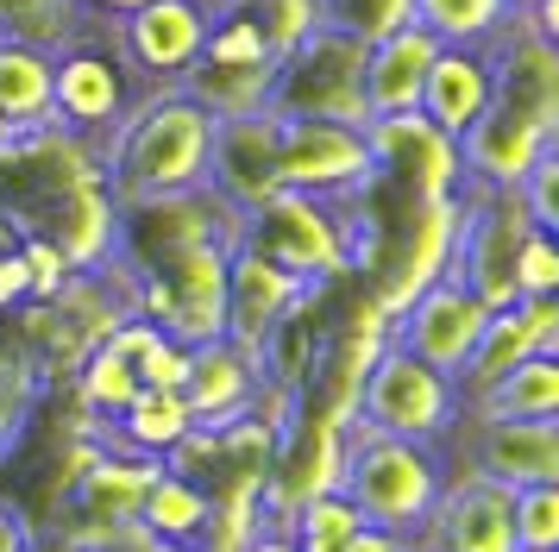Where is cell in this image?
I'll list each match as a JSON object with an SVG mask.
<instances>
[{
    "instance_id": "cell-20",
    "label": "cell",
    "mask_w": 559,
    "mask_h": 552,
    "mask_svg": "<svg viewBox=\"0 0 559 552\" xmlns=\"http://www.w3.org/2000/svg\"><path fill=\"white\" fill-rule=\"evenodd\" d=\"M490 107V50L484 45H440L428 63V82H421V100L415 113L428 125H440L447 139H465L478 113Z\"/></svg>"
},
{
    "instance_id": "cell-35",
    "label": "cell",
    "mask_w": 559,
    "mask_h": 552,
    "mask_svg": "<svg viewBox=\"0 0 559 552\" xmlns=\"http://www.w3.org/2000/svg\"><path fill=\"white\" fill-rule=\"evenodd\" d=\"M239 7L258 20L264 45L277 50V57H283L289 45H302L308 32L321 25V7H314V0H239Z\"/></svg>"
},
{
    "instance_id": "cell-23",
    "label": "cell",
    "mask_w": 559,
    "mask_h": 552,
    "mask_svg": "<svg viewBox=\"0 0 559 552\" xmlns=\"http://www.w3.org/2000/svg\"><path fill=\"white\" fill-rule=\"evenodd\" d=\"M189 427H195V415H189L182 389H139V396H132L114 421L95 427V440H102L107 452H132V458H152V465H164V452L177 446Z\"/></svg>"
},
{
    "instance_id": "cell-12",
    "label": "cell",
    "mask_w": 559,
    "mask_h": 552,
    "mask_svg": "<svg viewBox=\"0 0 559 552\" xmlns=\"http://www.w3.org/2000/svg\"><path fill=\"white\" fill-rule=\"evenodd\" d=\"M484 321H490V308L472 289H459L453 276H440V283H428L421 296L408 301L403 314H390V346H403L408 358L459 376V364L478 346Z\"/></svg>"
},
{
    "instance_id": "cell-27",
    "label": "cell",
    "mask_w": 559,
    "mask_h": 552,
    "mask_svg": "<svg viewBox=\"0 0 559 552\" xmlns=\"http://www.w3.org/2000/svg\"><path fill=\"white\" fill-rule=\"evenodd\" d=\"M465 421H559V358H522L465 408Z\"/></svg>"
},
{
    "instance_id": "cell-39",
    "label": "cell",
    "mask_w": 559,
    "mask_h": 552,
    "mask_svg": "<svg viewBox=\"0 0 559 552\" xmlns=\"http://www.w3.org/2000/svg\"><path fill=\"white\" fill-rule=\"evenodd\" d=\"M82 547L88 552H195V547H170V540H157V533H145L139 521H114V527H102V533H88Z\"/></svg>"
},
{
    "instance_id": "cell-42",
    "label": "cell",
    "mask_w": 559,
    "mask_h": 552,
    "mask_svg": "<svg viewBox=\"0 0 559 552\" xmlns=\"http://www.w3.org/2000/svg\"><path fill=\"white\" fill-rule=\"evenodd\" d=\"M20 552H88V547H82V540H70L63 527H32Z\"/></svg>"
},
{
    "instance_id": "cell-6",
    "label": "cell",
    "mask_w": 559,
    "mask_h": 552,
    "mask_svg": "<svg viewBox=\"0 0 559 552\" xmlns=\"http://www.w3.org/2000/svg\"><path fill=\"white\" fill-rule=\"evenodd\" d=\"M271 113L277 120L371 125V113H365V45L340 25H314L302 45H289L277 57Z\"/></svg>"
},
{
    "instance_id": "cell-25",
    "label": "cell",
    "mask_w": 559,
    "mask_h": 552,
    "mask_svg": "<svg viewBox=\"0 0 559 552\" xmlns=\"http://www.w3.org/2000/svg\"><path fill=\"white\" fill-rule=\"evenodd\" d=\"M534 321H528V308L515 301V308H497L490 321H484V333H478V346H472V358L459 364V376H453V389H459V401L472 408V401L490 389V383H503L522 358H534ZM547 358V351H540Z\"/></svg>"
},
{
    "instance_id": "cell-22",
    "label": "cell",
    "mask_w": 559,
    "mask_h": 552,
    "mask_svg": "<svg viewBox=\"0 0 559 552\" xmlns=\"http://www.w3.org/2000/svg\"><path fill=\"white\" fill-rule=\"evenodd\" d=\"M433 50L440 45H433L415 20L396 25L378 45H365V113H371V120H383V113H415Z\"/></svg>"
},
{
    "instance_id": "cell-37",
    "label": "cell",
    "mask_w": 559,
    "mask_h": 552,
    "mask_svg": "<svg viewBox=\"0 0 559 552\" xmlns=\"http://www.w3.org/2000/svg\"><path fill=\"white\" fill-rule=\"evenodd\" d=\"M132 371H139V389H182V376H189V346H177L170 333H152L139 358H132Z\"/></svg>"
},
{
    "instance_id": "cell-28",
    "label": "cell",
    "mask_w": 559,
    "mask_h": 552,
    "mask_svg": "<svg viewBox=\"0 0 559 552\" xmlns=\"http://www.w3.org/2000/svg\"><path fill=\"white\" fill-rule=\"evenodd\" d=\"M139 527H145V533H157V540H170V547H202L207 490L157 465L152 490H145V502H139Z\"/></svg>"
},
{
    "instance_id": "cell-47",
    "label": "cell",
    "mask_w": 559,
    "mask_h": 552,
    "mask_svg": "<svg viewBox=\"0 0 559 552\" xmlns=\"http://www.w3.org/2000/svg\"><path fill=\"white\" fill-rule=\"evenodd\" d=\"M408 552H421V547H408Z\"/></svg>"
},
{
    "instance_id": "cell-2",
    "label": "cell",
    "mask_w": 559,
    "mask_h": 552,
    "mask_svg": "<svg viewBox=\"0 0 559 552\" xmlns=\"http://www.w3.org/2000/svg\"><path fill=\"white\" fill-rule=\"evenodd\" d=\"M447 471H453L447 446L390 440V433H371V427L346 421V433H340V483L333 490L365 515V527L415 540L428 527L440 490H447Z\"/></svg>"
},
{
    "instance_id": "cell-1",
    "label": "cell",
    "mask_w": 559,
    "mask_h": 552,
    "mask_svg": "<svg viewBox=\"0 0 559 552\" xmlns=\"http://www.w3.org/2000/svg\"><path fill=\"white\" fill-rule=\"evenodd\" d=\"M207 139H214V120L182 88H145L127 107V120L95 145L102 189L114 195V207L207 189Z\"/></svg>"
},
{
    "instance_id": "cell-4",
    "label": "cell",
    "mask_w": 559,
    "mask_h": 552,
    "mask_svg": "<svg viewBox=\"0 0 559 552\" xmlns=\"http://www.w3.org/2000/svg\"><path fill=\"white\" fill-rule=\"evenodd\" d=\"M459 207H453V251H447V276L459 289L497 314V308H515V257H522V239L534 232V214L522 189H478V182H459ZM547 232V226H540Z\"/></svg>"
},
{
    "instance_id": "cell-31",
    "label": "cell",
    "mask_w": 559,
    "mask_h": 552,
    "mask_svg": "<svg viewBox=\"0 0 559 552\" xmlns=\"http://www.w3.org/2000/svg\"><path fill=\"white\" fill-rule=\"evenodd\" d=\"M283 527H289L296 552H346V540L365 527V515H358L340 490H314L302 508H289V521Z\"/></svg>"
},
{
    "instance_id": "cell-34",
    "label": "cell",
    "mask_w": 559,
    "mask_h": 552,
    "mask_svg": "<svg viewBox=\"0 0 559 552\" xmlns=\"http://www.w3.org/2000/svg\"><path fill=\"white\" fill-rule=\"evenodd\" d=\"M314 7H321V25L353 32L358 45H378L396 25H408V7L415 0H314Z\"/></svg>"
},
{
    "instance_id": "cell-10",
    "label": "cell",
    "mask_w": 559,
    "mask_h": 552,
    "mask_svg": "<svg viewBox=\"0 0 559 552\" xmlns=\"http://www.w3.org/2000/svg\"><path fill=\"white\" fill-rule=\"evenodd\" d=\"M277 176L283 189L314 201H358L371 189L365 125L340 120H277Z\"/></svg>"
},
{
    "instance_id": "cell-9",
    "label": "cell",
    "mask_w": 559,
    "mask_h": 552,
    "mask_svg": "<svg viewBox=\"0 0 559 552\" xmlns=\"http://www.w3.org/2000/svg\"><path fill=\"white\" fill-rule=\"evenodd\" d=\"M207 20H214L207 0H145L127 20L107 25V45L139 88H177L182 70L207 45Z\"/></svg>"
},
{
    "instance_id": "cell-33",
    "label": "cell",
    "mask_w": 559,
    "mask_h": 552,
    "mask_svg": "<svg viewBox=\"0 0 559 552\" xmlns=\"http://www.w3.org/2000/svg\"><path fill=\"white\" fill-rule=\"evenodd\" d=\"M76 32V13L63 0H0V38H26V45L57 50Z\"/></svg>"
},
{
    "instance_id": "cell-38",
    "label": "cell",
    "mask_w": 559,
    "mask_h": 552,
    "mask_svg": "<svg viewBox=\"0 0 559 552\" xmlns=\"http://www.w3.org/2000/svg\"><path fill=\"white\" fill-rule=\"evenodd\" d=\"M522 201H528L534 226H547V232H559V145L534 164L528 176H522Z\"/></svg>"
},
{
    "instance_id": "cell-13",
    "label": "cell",
    "mask_w": 559,
    "mask_h": 552,
    "mask_svg": "<svg viewBox=\"0 0 559 552\" xmlns=\"http://www.w3.org/2000/svg\"><path fill=\"white\" fill-rule=\"evenodd\" d=\"M421 552H515V527H509V490L465 471H447V490L433 502L428 527L408 540Z\"/></svg>"
},
{
    "instance_id": "cell-11",
    "label": "cell",
    "mask_w": 559,
    "mask_h": 552,
    "mask_svg": "<svg viewBox=\"0 0 559 552\" xmlns=\"http://www.w3.org/2000/svg\"><path fill=\"white\" fill-rule=\"evenodd\" d=\"M371 182H396L408 201H453L459 195V145L421 113H383L365 125Z\"/></svg>"
},
{
    "instance_id": "cell-44",
    "label": "cell",
    "mask_w": 559,
    "mask_h": 552,
    "mask_svg": "<svg viewBox=\"0 0 559 552\" xmlns=\"http://www.w3.org/2000/svg\"><path fill=\"white\" fill-rule=\"evenodd\" d=\"M26 533H32V527L20 521L7 502H0V552H20V547H26Z\"/></svg>"
},
{
    "instance_id": "cell-32",
    "label": "cell",
    "mask_w": 559,
    "mask_h": 552,
    "mask_svg": "<svg viewBox=\"0 0 559 552\" xmlns=\"http://www.w3.org/2000/svg\"><path fill=\"white\" fill-rule=\"evenodd\" d=\"M509 527H515V552H559V483L509 490Z\"/></svg>"
},
{
    "instance_id": "cell-15",
    "label": "cell",
    "mask_w": 559,
    "mask_h": 552,
    "mask_svg": "<svg viewBox=\"0 0 559 552\" xmlns=\"http://www.w3.org/2000/svg\"><path fill=\"white\" fill-rule=\"evenodd\" d=\"M207 189L252 214L258 201H271L283 189L277 176V113H239V120H214L207 139Z\"/></svg>"
},
{
    "instance_id": "cell-19",
    "label": "cell",
    "mask_w": 559,
    "mask_h": 552,
    "mask_svg": "<svg viewBox=\"0 0 559 552\" xmlns=\"http://www.w3.org/2000/svg\"><path fill=\"white\" fill-rule=\"evenodd\" d=\"M258 358L239 351L233 339H207V346H189V376H182V401L195 427H233L252 415L258 401Z\"/></svg>"
},
{
    "instance_id": "cell-24",
    "label": "cell",
    "mask_w": 559,
    "mask_h": 552,
    "mask_svg": "<svg viewBox=\"0 0 559 552\" xmlns=\"http://www.w3.org/2000/svg\"><path fill=\"white\" fill-rule=\"evenodd\" d=\"M271 75H277V63H214V57H195L177 88L202 107L207 120H239V113H271Z\"/></svg>"
},
{
    "instance_id": "cell-18",
    "label": "cell",
    "mask_w": 559,
    "mask_h": 552,
    "mask_svg": "<svg viewBox=\"0 0 559 552\" xmlns=\"http://www.w3.org/2000/svg\"><path fill=\"white\" fill-rule=\"evenodd\" d=\"M157 465L152 458H132V452H102L88 471L70 483V515H63V533L70 540H88V533H102L114 521H139V502L152 490Z\"/></svg>"
},
{
    "instance_id": "cell-46",
    "label": "cell",
    "mask_w": 559,
    "mask_h": 552,
    "mask_svg": "<svg viewBox=\"0 0 559 552\" xmlns=\"http://www.w3.org/2000/svg\"><path fill=\"white\" fill-rule=\"evenodd\" d=\"M7 139H13V132H7V125H0V145H7Z\"/></svg>"
},
{
    "instance_id": "cell-16",
    "label": "cell",
    "mask_w": 559,
    "mask_h": 552,
    "mask_svg": "<svg viewBox=\"0 0 559 552\" xmlns=\"http://www.w3.org/2000/svg\"><path fill=\"white\" fill-rule=\"evenodd\" d=\"M308 289H321V283H296L289 271L264 264L258 251L233 245V257H227V339L258 358L264 333H271V326H277Z\"/></svg>"
},
{
    "instance_id": "cell-17",
    "label": "cell",
    "mask_w": 559,
    "mask_h": 552,
    "mask_svg": "<svg viewBox=\"0 0 559 552\" xmlns=\"http://www.w3.org/2000/svg\"><path fill=\"white\" fill-rule=\"evenodd\" d=\"M472 427V471L528 490V483H559V421H459Z\"/></svg>"
},
{
    "instance_id": "cell-43",
    "label": "cell",
    "mask_w": 559,
    "mask_h": 552,
    "mask_svg": "<svg viewBox=\"0 0 559 552\" xmlns=\"http://www.w3.org/2000/svg\"><path fill=\"white\" fill-rule=\"evenodd\" d=\"M246 552H296V540H289V527H283V521H271V515H264V527L246 540Z\"/></svg>"
},
{
    "instance_id": "cell-41",
    "label": "cell",
    "mask_w": 559,
    "mask_h": 552,
    "mask_svg": "<svg viewBox=\"0 0 559 552\" xmlns=\"http://www.w3.org/2000/svg\"><path fill=\"white\" fill-rule=\"evenodd\" d=\"M346 552H408V540L403 533H383V527H358L346 540Z\"/></svg>"
},
{
    "instance_id": "cell-45",
    "label": "cell",
    "mask_w": 559,
    "mask_h": 552,
    "mask_svg": "<svg viewBox=\"0 0 559 552\" xmlns=\"http://www.w3.org/2000/svg\"><path fill=\"white\" fill-rule=\"evenodd\" d=\"M534 7H547V0H509V20H528Z\"/></svg>"
},
{
    "instance_id": "cell-36",
    "label": "cell",
    "mask_w": 559,
    "mask_h": 552,
    "mask_svg": "<svg viewBox=\"0 0 559 552\" xmlns=\"http://www.w3.org/2000/svg\"><path fill=\"white\" fill-rule=\"evenodd\" d=\"M534 296H559V245L540 226L522 239V257H515V301H534Z\"/></svg>"
},
{
    "instance_id": "cell-7",
    "label": "cell",
    "mask_w": 559,
    "mask_h": 552,
    "mask_svg": "<svg viewBox=\"0 0 559 552\" xmlns=\"http://www.w3.org/2000/svg\"><path fill=\"white\" fill-rule=\"evenodd\" d=\"M227 257L233 251L202 245V251H182V257H164V264L139 276H120L127 283V314L152 321L177 346L227 339Z\"/></svg>"
},
{
    "instance_id": "cell-26",
    "label": "cell",
    "mask_w": 559,
    "mask_h": 552,
    "mask_svg": "<svg viewBox=\"0 0 559 552\" xmlns=\"http://www.w3.org/2000/svg\"><path fill=\"white\" fill-rule=\"evenodd\" d=\"M0 125L45 132L51 125V50L26 38H0Z\"/></svg>"
},
{
    "instance_id": "cell-29",
    "label": "cell",
    "mask_w": 559,
    "mask_h": 552,
    "mask_svg": "<svg viewBox=\"0 0 559 552\" xmlns=\"http://www.w3.org/2000/svg\"><path fill=\"white\" fill-rule=\"evenodd\" d=\"M408 20L421 25L433 45H490L509 25V0H415Z\"/></svg>"
},
{
    "instance_id": "cell-14",
    "label": "cell",
    "mask_w": 559,
    "mask_h": 552,
    "mask_svg": "<svg viewBox=\"0 0 559 552\" xmlns=\"http://www.w3.org/2000/svg\"><path fill=\"white\" fill-rule=\"evenodd\" d=\"M559 145L554 125L528 120L522 107L509 100H490L478 113V125L459 139V176L478 182V189H522V176Z\"/></svg>"
},
{
    "instance_id": "cell-21",
    "label": "cell",
    "mask_w": 559,
    "mask_h": 552,
    "mask_svg": "<svg viewBox=\"0 0 559 552\" xmlns=\"http://www.w3.org/2000/svg\"><path fill=\"white\" fill-rule=\"evenodd\" d=\"M32 239H51L70 271H102L107 251H114V195L102 189V176L63 189L45 207V220L32 226Z\"/></svg>"
},
{
    "instance_id": "cell-30",
    "label": "cell",
    "mask_w": 559,
    "mask_h": 552,
    "mask_svg": "<svg viewBox=\"0 0 559 552\" xmlns=\"http://www.w3.org/2000/svg\"><path fill=\"white\" fill-rule=\"evenodd\" d=\"M70 389H76V401L95 415V421H114V415L139 396V371H132L127 358L102 339V346H95L76 371H70Z\"/></svg>"
},
{
    "instance_id": "cell-8",
    "label": "cell",
    "mask_w": 559,
    "mask_h": 552,
    "mask_svg": "<svg viewBox=\"0 0 559 552\" xmlns=\"http://www.w3.org/2000/svg\"><path fill=\"white\" fill-rule=\"evenodd\" d=\"M145 95L127 75V63L107 45V25H76L51 50V125L82 145H102L114 125L127 120V107Z\"/></svg>"
},
{
    "instance_id": "cell-40",
    "label": "cell",
    "mask_w": 559,
    "mask_h": 552,
    "mask_svg": "<svg viewBox=\"0 0 559 552\" xmlns=\"http://www.w3.org/2000/svg\"><path fill=\"white\" fill-rule=\"evenodd\" d=\"M70 13H76V25H114L127 20L132 7H145V0H63Z\"/></svg>"
},
{
    "instance_id": "cell-5",
    "label": "cell",
    "mask_w": 559,
    "mask_h": 552,
    "mask_svg": "<svg viewBox=\"0 0 559 552\" xmlns=\"http://www.w3.org/2000/svg\"><path fill=\"white\" fill-rule=\"evenodd\" d=\"M353 421L390 440H421V446H447L465 421V401H459L453 376L408 358L403 346H383L371 358V371L358 383Z\"/></svg>"
},
{
    "instance_id": "cell-3",
    "label": "cell",
    "mask_w": 559,
    "mask_h": 552,
    "mask_svg": "<svg viewBox=\"0 0 559 552\" xmlns=\"http://www.w3.org/2000/svg\"><path fill=\"white\" fill-rule=\"evenodd\" d=\"M239 245L258 251L264 264L289 271L296 283H346L353 276V220L346 201H314L296 189H277L239 214Z\"/></svg>"
}]
</instances>
